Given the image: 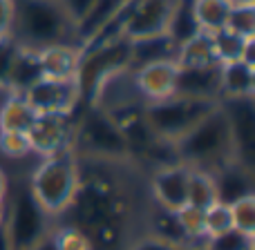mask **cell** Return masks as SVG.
I'll use <instances>...</instances> for the list:
<instances>
[{
    "label": "cell",
    "mask_w": 255,
    "mask_h": 250,
    "mask_svg": "<svg viewBox=\"0 0 255 250\" xmlns=\"http://www.w3.org/2000/svg\"><path fill=\"white\" fill-rule=\"evenodd\" d=\"M9 34L27 49L52 45H79L74 22L58 0H13V20Z\"/></svg>",
    "instance_id": "1"
},
{
    "label": "cell",
    "mask_w": 255,
    "mask_h": 250,
    "mask_svg": "<svg viewBox=\"0 0 255 250\" xmlns=\"http://www.w3.org/2000/svg\"><path fill=\"white\" fill-rule=\"evenodd\" d=\"M175 152L179 163L208 172H215L220 166L233 161V134H231L229 121H226V114L220 107V103L193 130H188L181 139L175 141Z\"/></svg>",
    "instance_id": "2"
},
{
    "label": "cell",
    "mask_w": 255,
    "mask_h": 250,
    "mask_svg": "<svg viewBox=\"0 0 255 250\" xmlns=\"http://www.w3.org/2000/svg\"><path fill=\"white\" fill-rule=\"evenodd\" d=\"M79 183L81 161L74 150H63V152L43 157L27 181L34 199L52 217L67 212V208L74 201Z\"/></svg>",
    "instance_id": "3"
},
{
    "label": "cell",
    "mask_w": 255,
    "mask_h": 250,
    "mask_svg": "<svg viewBox=\"0 0 255 250\" xmlns=\"http://www.w3.org/2000/svg\"><path fill=\"white\" fill-rule=\"evenodd\" d=\"M72 150L79 159H90V161L115 163L130 159L126 139L115 119L92 105H83V110L76 114Z\"/></svg>",
    "instance_id": "4"
},
{
    "label": "cell",
    "mask_w": 255,
    "mask_h": 250,
    "mask_svg": "<svg viewBox=\"0 0 255 250\" xmlns=\"http://www.w3.org/2000/svg\"><path fill=\"white\" fill-rule=\"evenodd\" d=\"M4 228L13 250H34L38 244L52 237L54 217L34 199L29 185L9 190L4 199Z\"/></svg>",
    "instance_id": "5"
},
{
    "label": "cell",
    "mask_w": 255,
    "mask_h": 250,
    "mask_svg": "<svg viewBox=\"0 0 255 250\" xmlns=\"http://www.w3.org/2000/svg\"><path fill=\"white\" fill-rule=\"evenodd\" d=\"M121 70H130V38L126 36H117L81 49L79 70L74 76L81 103L88 105L99 85Z\"/></svg>",
    "instance_id": "6"
},
{
    "label": "cell",
    "mask_w": 255,
    "mask_h": 250,
    "mask_svg": "<svg viewBox=\"0 0 255 250\" xmlns=\"http://www.w3.org/2000/svg\"><path fill=\"white\" fill-rule=\"evenodd\" d=\"M215 107H217L215 101H204V98H190L175 94V96H168L157 103H145L143 119L157 139L175 143L177 139H181L188 130H193Z\"/></svg>",
    "instance_id": "7"
},
{
    "label": "cell",
    "mask_w": 255,
    "mask_h": 250,
    "mask_svg": "<svg viewBox=\"0 0 255 250\" xmlns=\"http://www.w3.org/2000/svg\"><path fill=\"white\" fill-rule=\"evenodd\" d=\"M22 98L36 114H76V110L83 107L74 79H40L27 92H22Z\"/></svg>",
    "instance_id": "8"
},
{
    "label": "cell",
    "mask_w": 255,
    "mask_h": 250,
    "mask_svg": "<svg viewBox=\"0 0 255 250\" xmlns=\"http://www.w3.org/2000/svg\"><path fill=\"white\" fill-rule=\"evenodd\" d=\"M76 114H38L27 132L31 152L40 157L72 150Z\"/></svg>",
    "instance_id": "9"
},
{
    "label": "cell",
    "mask_w": 255,
    "mask_h": 250,
    "mask_svg": "<svg viewBox=\"0 0 255 250\" xmlns=\"http://www.w3.org/2000/svg\"><path fill=\"white\" fill-rule=\"evenodd\" d=\"M233 134L235 159L242 166L251 167L255 161V101L253 98H231L220 101Z\"/></svg>",
    "instance_id": "10"
},
{
    "label": "cell",
    "mask_w": 255,
    "mask_h": 250,
    "mask_svg": "<svg viewBox=\"0 0 255 250\" xmlns=\"http://www.w3.org/2000/svg\"><path fill=\"white\" fill-rule=\"evenodd\" d=\"M188 176L190 167L184 163H168L159 166L150 179V190L161 210L177 212L188 206Z\"/></svg>",
    "instance_id": "11"
},
{
    "label": "cell",
    "mask_w": 255,
    "mask_h": 250,
    "mask_svg": "<svg viewBox=\"0 0 255 250\" xmlns=\"http://www.w3.org/2000/svg\"><path fill=\"white\" fill-rule=\"evenodd\" d=\"M175 0H134L126 18L124 36L130 40L166 34V22Z\"/></svg>",
    "instance_id": "12"
},
{
    "label": "cell",
    "mask_w": 255,
    "mask_h": 250,
    "mask_svg": "<svg viewBox=\"0 0 255 250\" xmlns=\"http://www.w3.org/2000/svg\"><path fill=\"white\" fill-rule=\"evenodd\" d=\"M177 72H179V67L175 61H161L134 70V83L141 98L145 103H157L168 96H175Z\"/></svg>",
    "instance_id": "13"
},
{
    "label": "cell",
    "mask_w": 255,
    "mask_h": 250,
    "mask_svg": "<svg viewBox=\"0 0 255 250\" xmlns=\"http://www.w3.org/2000/svg\"><path fill=\"white\" fill-rule=\"evenodd\" d=\"M175 94L220 103V65L213 67H179Z\"/></svg>",
    "instance_id": "14"
},
{
    "label": "cell",
    "mask_w": 255,
    "mask_h": 250,
    "mask_svg": "<svg viewBox=\"0 0 255 250\" xmlns=\"http://www.w3.org/2000/svg\"><path fill=\"white\" fill-rule=\"evenodd\" d=\"M217 185V201L222 203H233L242 197L255 194L253 190V170L242 166L240 161H229L220 166L215 172H211Z\"/></svg>",
    "instance_id": "15"
},
{
    "label": "cell",
    "mask_w": 255,
    "mask_h": 250,
    "mask_svg": "<svg viewBox=\"0 0 255 250\" xmlns=\"http://www.w3.org/2000/svg\"><path fill=\"white\" fill-rule=\"evenodd\" d=\"M40 63L43 79H56V81H72L79 70L81 61V47L79 45H52V47L36 49Z\"/></svg>",
    "instance_id": "16"
},
{
    "label": "cell",
    "mask_w": 255,
    "mask_h": 250,
    "mask_svg": "<svg viewBox=\"0 0 255 250\" xmlns=\"http://www.w3.org/2000/svg\"><path fill=\"white\" fill-rule=\"evenodd\" d=\"M255 96V65L233 61L220 65V101Z\"/></svg>",
    "instance_id": "17"
},
{
    "label": "cell",
    "mask_w": 255,
    "mask_h": 250,
    "mask_svg": "<svg viewBox=\"0 0 255 250\" xmlns=\"http://www.w3.org/2000/svg\"><path fill=\"white\" fill-rule=\"evenodd\" d=\"M177 45L166 34L145 36V38L130 40V70H141L145 65L161 61H175Z\"/></svg>",
    "instance_id": "18"
},
{
    "label": "cell",
    "mask_w": 255,
    "mask_h": 250,
    "mask_svg": "<svg viewBox=\"0 0 255 250\" xmlns=\"http://www.w3.org/2000/svg\"><path fill=\"white\" fill-rule=\"evenodd\" d=\"M197 34H202V29H199L197 18H195L193 0H175L166 22V36L179 47Z\"/></svg>",
    "instance_id": "19"
},
{
    "label": "cell",
    "mask_w": 255,
    "mask_h": 250,
    "mask_svg": "<svg viewBox=\"0 0 255 250\" xmlns=\"http://www.w3.org/2000/svg\"><path fill=\"white\" fill-rule=\"evenodd\" d=\"M126 4V0H97L94 7L88 11V16L74 27V34H76V43L85 45L88 40H92L112 18L119 13V9Z\"/></svg>",
    "instance_id": "20"
},
{
    "label": "cell",
    "mask_w": 255,
    "mask_h": 250,
    "mask_svg": "<svg viewBox=\"0 0 255 250\" xmlns=\"http://www.w3.org/2000/svg\"><path fill=\"white\" fill-rule=\"evenodd\" d=\"M213 38V49H215V58L217 63H233V61H247L253 63V47H255V38H240V36L231 34L229 29H220L215 34H211Z\"/></svg>",
    "instance_id": "21"
},
{
    "label": "cell",
    "mask_w": 255,
    "mask_h": 250,
    "mask_svg": "<svg viewBox=\"0 0 255 250\" xmlns=\"http://www.w3.org/2000/svg\"><path fill=\"white\" fill-rule=\"evenodd\" d=\"M177 67H213L220 65L215 58V49H213V38L211 34L202 31L195 38H190L188 43L177 47L175 56Z\"/></svg>",
    "instance_id": "22"
},
{
    "label": "cell",
    "mask_w": 255,
    "mask_h": 250,
    "mask_svg": "<svg viewBox=\"0 0 255 250\" xmlns=\"http://www.w3.org/2000/svg\"><path fill=\"white\" fill-rule=\"evenodd\" d=\"M40 79H43V72H40V63H38L36 49H27L20 45V52H18L16 63H13V70H11V76H9L7 87L13 89L16 94H22L34 83H38Z\"/></svg>",
    "instance_id": "23"
},
{
    "label": "cell",
    "mask_w": 255,
    "mask_h": 250,
    "mask_svg": "<svg viewBox=\"0 0 255 250\" xmlns=\"http://www.w3.org/2000/svg\"><path fill=\"white\" fill-rule=\"evenodd\" d=\"M36 112L29 103L22 98V94H13L2 107H0V132H22L27 134L36 121Z\"/></svg>",
    "instance_id": "24"
},
{
    "label": "cell",
    "mask_w": 255,
    "mask_h": 250,
    "mask_svg": "<svg viewBox=\"0 0 255 250\" xmlns=\"http://www.w3.org/2000/svg\"><path fill=\"white\" fill-rule=\"evenodd\" d=\"M213 203H217V185L208 170L190 167L188 176V206L206 210Z\"/></svg>",
    "instance_id": "25"
},
{
    "label": "cell",
    "mask_w": 255,
    "mask_h": 250,
    "mask_svg": "<svg viewBox=\"0 0 255 250\" xmlns=\"http://www.w3.org/2000/svg\"><path fill=\"white\" fill-rule=\"evenodd\" d=\"M193 7L202 31L215 34V31L226 27V20H229L231 13V4L226 0H193Z\"/></svg>",
    "instance_id": "26"
},
{
    "label": "cell",
    "mask_w": 255,
    "mask_h": 250,
    "mask_svg": "<svg viewBox=\"0 0 255 250\" xmlns=\"http://www.w3.org/2000/svg\"><path fill=\"white\" fill-rule=\"evenodd\" d=\"M175 219H177V224H179L188 246L190 248L202 246V242L206 239L204 237V210L193 208V206H184L175 212Z\"/></svg>",
    "instance_id": "27"
},
{
    "label": "cell",
    "mask_w": 255,
    "mask_h": 250,
    "mask_svg": "<svg viewBox=\"0 0 255 250\" xmlns=\"http://www.w3.org/2000/svg\"><path fill=\"white\" fill-rule=\"evenodd\" d=\"M52 244L56 250H94V244H92V239H90V235L74 224L54 228Z\"/></svg>",
    "instance_id": "28"
},
{
    "label": "cell",
    "mask_w": 255,
    "mask_h": 250,
    "mask_svg": "<svg viewBox=\"0 0 255 250\" xmlns=\"http://www.w3.org/2000/svg\"><path fill=\"white\" fill-rule=\"evenodd\" d=\"M204 250H255V237L238 228H231L222 235L208 237L202 242Z\"/></svg>",
    "instance_id": "29"
},
{
    "label": "cell",
    "mask_w": 255,
    "mask_h": 250,
    "mask_svg": "<svg viewBox=\"0 0 255 250\" xmlns=\"http://www.w3.org/2000/svg\"><path fill=\"white\" fill-rule=\"evenodd\" d=\"M224 29H229L231 34L240 36V38H255V4L231 7Z\"/></svg>",
    "instance_id": "30"
},
{
    "label": "cell",
    "mask_w": 255,
    "mask_h": 250,
    "mask_svg": "<svg viewBox=\"0 0 255 250\" xmlns=\"http://www.w3.org/2000/svg\"><path fill=\"white\" fill-rule=\"evenodd\" d=\"M229 210L233 228L255 237V194H249V197H242L238 201L229 203Z\"/></svg>",
    "instance_id": "31"
},
{
    "label": "cell",
    "mask_w": 255,
    "mask_h": 250,
    "mask_svg": "<svg viewBox=\"0 0 255 250\" xmlns=\"http://www.w3.org/2000/svg\"><path fill=\"white\" fill-rule=\"evenodd\" d=\"M231 228H233V221H231V210L226 203L217 201L204 210V237L206 239L226 233Z\"/></svg>",
    "instance_id": "32"
},
{
    "label": "cell",
    "mask_w": 255,
    "mask_h": 250,
    "mask_svg": "<svg viewBox=\"0 0 255 250\" xmlns=\"http://www.w3.org/2000/svg\"><path fill=\"white\" fill-rule=\"evenodd\" d=\"M18 52H20V43L11 34H0V85L9 83Z\"/></svg>",
    "instance_id": "33"
},
{
    "label": "cell",
    "mask_w": 255,
    "mask_h": 250,
    "mask_svg": "<svg viewBox=\"0 0 255 250\" xmlns=\"http://www.w3.org/2000/svg\"><path fill=\"white\" fill-rule=\"evenodd\" d=\"M31 152L27 134L22 132H0V154L7 159H22Z\"/></svg>",
    "instance_id": "34"
},
{
    "label": "cell",
    "mask_w": 255,
    "mask_h": 250,
    "mask_svg": "<svg viewBox=\"0 0 255 250\" xmlns=\"http://www.w3.org/2000/svg\"><path fill=\"white\" fill-rule=\"evenodd\" d=\"M58 2H61L63 11L67 13V18H70L76 27L85 16H88V11L94 7L97 0H58Z\"/></svg>",
    "instance_id": "35"
},
{
    "label": "cell",
    "mask_w": 255,
    "mask_h": 250,
    "mask_svg": "<svg viewBox=\"0 0 255 250\" xmlns=\"http://www.w3.org/2000/svg\"><path fill=\"white\" fill-rule=\"evenodd\" d=\"M128 250H193L188 246H179V244H170V242H163L159 237H143L139 242H134Z\"/></svg>",
    "instance_id": "36"
},
{
    "label": "cell",
    "mask_w": 255,
    "mask_h": 250,
    "mask_svg": "<svg viewBox=\"0 0 255 250\" xmlns=\"http://www.w3.org/2000/svg\"><path fill=\"white\" fill-rule=\"evenodd\" d=\"M13 20V0H0V34H9Z\"/></svg>",
    "instance_id": "37"
},
{
    "label": "cell",
    "mask_w": 255,
    "mask_h": 250,
    "mask_svg": "<svg viewBox=\"0 0 255 250\" xmlns=\"http://www.w3.org/2000/svg\"><path fill=\"white\" fill-rule=\"evenodd\" d=\"M7 192H9V179H7V174H4V170L0 167V203H4Z\"/></svg>",
    "instance_id": "38"
},
{
    "label": "cell",
    "mask_w": 255,
    "mask_h": 250,
    "mask_svg": "<svg viewBox=\"0 0 255 250\" xmlns=\"http://www.w3.org/2000/svg\"><path fill=\"white\" fill-rule=\"evenodd\" d=\"M0 250H13V248H11V242H9L7 228H4L2 221H0Z\"/></svg>",
    "instance_id": "39"
},
{
    "label": "cell",
    "mask_w": 255,
    "mask_h": 250,
    "mask_svg": "<svg viewBox=\"0 0 255 250\" xmlns=\"http://www.w3.org/2000/svg\"><path fill=\"white\" fill-rule=\"evenodd\" d=\"M34 250H56V248H54V244H52V237H49V239H45L43 244H38V246H36Z\"/></svg>",
    "instance_id": "40"
},
{
    "label": "cell",
    "mask_w": 255,
    "mask_h": 250,
    "mask_svg": "<svg viewBox=\"0 0 255 250\" xmlns=\"http://www.w3.org/2000/svg\"><path fill=\"white\" fill-rule=\"evenodd\" d=\"M231 7H240V4H255V0H226Z\"/></svg>",
    "instance_id": "41"
},
{
    "label": "cell",
    "mask_w": 255,
    "mask_h": 250,
    "mask_svg": "<svg viewBox=\"0 0 255 250\" xmlns=\"http://www.w3.org/2000/svg\"><path fill=\"white\" fill-rule=\"evenodd\" d=\"M4 219V203H0V221Z\"/></svg>",
    "instance_id": "42"
},
{
    "label": "cell",
    "mask_w": 255,
    "mask_h": 250,
    "mask_svg": "<svg viewBox=\"0 0 255 250\" xmlns=\"http://www.w3.org/2000/svg\"><path fill=\"white\" fill-rule=\"evenodd\" d=\"M193 250H204V248H202V246H197V248H193Z\"/></svg>",
    "instance_id": "43"
}]
</instances>
